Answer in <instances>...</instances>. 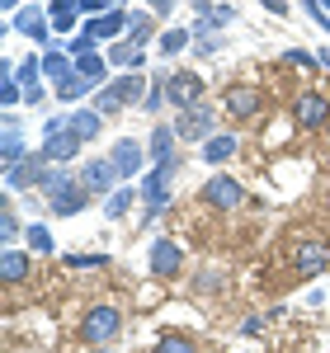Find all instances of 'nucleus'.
<instances>
[{
    "instance_id": "f257e3e1",
    "label": "nucleus",
    "mask_w": 330,
    "mask_h": 353,
    "mask_svg": "<svg viewBox=\"0 0 330 353\" xmlns=\"http://www.w3.org/2000/svg\"><path fill=\"white\" fill-rule=\"evenodd\" d=\"M43 193H48V203H52L57 217H76L85 203H90V189L81 184V174H71V170H48V179H43Z\"/></svg>"
},
{
    "instance_id": "f03ea898",
    "label": "nucleus",
    "mask_w": 330,
    "mask_h": 353,
    "mask_svg": "<svg viewBox=\"0 0 330 353\" xmlns=\"http://www.w3.org/2000/svg\"><path fill=\"white\" fill-rule=\"evenodd\" d=\"M118 330H123V311L109 306V301H99V306H90L81 316V339L90 349H109L113 339H118Z\"/></svg>"
},
{
    "instance_id": "7ed1b4c3",
    "label": "nucleus",
    "mask_w": 330,
    "mask_h": 353,
    "mask_svg": "<svg viewBox=\"0 0 330 353\" xmlns=\"http://www.w3.org/2000/svg\"><path fill=\"white\" fill-rule=\"evenodd\" d=\"M81 146H85V141L66 128V118H61V113H57V118H48V137H43V146H38V151H43L52 165H71Z\"/></svg>"
},
{
    "instance_id": "20e7f679",
    "label": "nucleus",
    "mask_w": 330,
    "mask_h": 353,
    "mask_svg": "<svg viewBox=\"0 0 330 353\" xmlns=\"http://www.w3.org/2000/svg\"><path fill=\"white\" fill-rule=\"evenodd\" d=\"M179 174V156L175 161H161L151 174H146V184H142V203H146V217H161V208L170 203V179Z\"/></svg>"
},
{
    "instance_id": "39448f33",
    "label": "nucleus",
    "mask_w": 330,
    "mask_h": 353,
    "mask_svg": "<svg viewBox=\"0 0 330 353\" xmlns=\"http://www.w3.org/2000/svg\"><path fill=\"white\" fill-rule=\"evenodd\" d=\"M213 123H217V109L213 104H193V109H184L175 118V132H179V141H198V137L213 132Z\"/></svg>"
},
{
    "instance_id": "423d86ee",
    "label": "nucleus",
    "mask_w": 330,
    "mask_h": 353,
    "mask_svg": "<svg viewBox=\"0 0 330 353\" xmlns=\"http://www.w3.org/2000/svg\"><path fill=\"white\" fill-rule=\"evenodd\" d=\"M43 179H48V156H43V151H38V156H24L19 165L5 170V184H10V189H43Z\"/></svg>"
},
{
    "instance_id": "0eeeda50",
    "label": "nucleus",
    "mask_w": 330,
    "mask_h": 353,
    "mask_svg": "<svg viewBox=\"0 0 330 353\" xmlns=\"http://www.w3.org/2000/svg\"><path fill=\"white\" fill-rule=\"evenodd\" d=\"M293 123L307 128V132L326 128V123H330V99H326V94H298V104H293Z\"/></svg>"
},
{
    "instance_id": "6e6552de",
    "label": "nucleus",
    "mask_w": 330,
    "mask_h": 353,
    "mask_svg": "<svg viewBox=\"0 0 330 353\" xmlns=\"http://www.w3.org/2000/svg\"><path fill=\"white\" fill-rule=\"evenodd\" d=\"M118 179H123V174H118V165H113L109 156H104V161H85L81 165V184L90 193H104V198H109V193L118 189Z\"/></svg>"
},
{
    "instance_id": "1a4fd4ad",
    "label": "nucleus",
    "mask_w": 330,
    "mask_h": 353,
    "mask_svg": "<svg viewBox=\"0 0 330 353\" xmlns=\"http://www.w3.org/2000/svg\"><path fill=\"white\" fill-rule=\"evenodd\" d=\"M260 104H264V99H260V90H255V85H231V90L222 94V109L231 113V118H255Z\"/></svg>"
},
{
    "instance_id": "9d476101",
    "label": "nucleus",
    "mask_w": 330,
    "mask_h": 353,
    "mask_svg": "<svg viewBox=\"0 0 330 353\" xmlns=\"http://www.w3.org/2000/svg\"><path fill=\"white\" fill-rule=\"evenodd\" d=\"M241 198H246V193H241V184H236L231 174H217V179L203 184V203H213L222 212H226V208H241Z\"/></svg>"
},
{
    "instance_id": "9b49d317",
    "label": "nucleus",
    "mask_w": 330,
    "mask_h": 353,
    "mask_svg": "<svg viewBox=\"0 0 330 353\" xmlns=\"http://www.w3.org/2000/svg\"><path fill=\"white\" fill-rule=\"evenodd\" d=\"M198 94H203V81H198V76H165V99H170L179 113L193 109Z\"/></svg>"
},
{
    "instance_id": "f8f14e48",
    "label": "nucleus",
    "mask_w": 330,
    "mask_h": 353,
    "mask_svg": "<svg viewBox=\"0 0 330 353\" xmlns=\"http://www.w3.org/2000/svg\"><path fill=\"white\" fill-rule=\"evenodd\" d=\"M10 33H28L33 43H48V33H52V19H48L38 5H28V10H19V14L10 19Z\"/></svg>"
},
{
    "instance_id": "ddd939ff",
    "label": "nucleus",
    "mask_w": 330,
    "mask_h": 353,
    "mask_svg": "<svg viewBox=\"0 0 330 353\" xmlns=\"http://www.w3.org/2000/svg\"><path fill=\"white\" fill-rule=\"evenodd\" d=\"M179 269H184V250H179L175 241L151 245V273H156V278H175Z\"/></svg>"
},
{
    "instance_id": "4468645a",
    "label": "nucleus",
    "mask_w": 330,
    "mask_h": 353,
    "mask_svg": "<svg viewBox=\"0 0 330 353\" xmlns=\"http://www.w3.org/2000/svg\"><path fill=\"white\" fill-rule=\"evenodd\" d=\"M109 161L118 165V174H123V179H133V174L142 170V141H133V137L113 141V146H109Z\"/></svg>"
},
{
    "instance_id": "2eb2a0df",
    "label": "nucleus",
    "mask_w": 330,
    "mask_h": 353,
    "mask_svg": "<svg viewBox=\"0 0 330 353\" xmlns=\"http://www.w3.org/2000/svg\"><path fill=\"white\" fill-rule=\"evenodd\" d=\"M128 19H133V14H123V10L113 5L109 14H95V19L85 24V33H90V38H99V43H113V38L128 28Z\"/></svg>"
},
{
    "instance_id": "dca6fc26",
    "label": "nucleus",
    "mask_w": 330,
    "mask_h": 353,
    "mask_svg": "<svg viewBox=\"0 0 330 353\" xmlns=\"http://www.w3.org/2000/svg\"><path fill=\"white\" fill-rule=\"evenodd\" d=\"M28 269H33V259H28L24 250H10V245L0 250V278H5V288H19L28 278Z\"/></svg>"
},
{
    "instance_id": "f3484780",
    "label": "nucleus",
    "mask_w": 330,
    "mask_h": 353,
    "mask_svg": "<svg viewBox=\"0 0 330 353\" xmlns=\"http://www.w3.org/2000/svg\"><path fill=\"white\" fill-rule=\"evenodd\" d=\"M66 128L81 137V141H99V132H104V113H95V109H76V113H66Z\"/></svg>"
},
{
    "instance_id": "a211bd4d",
    "label": "nucleus",
    "mask_w": 330,
    "mask_h": 353,
    "mask_svg": "<svg viewBox=\"0 0 330 353\" xmlns=\"http://www.w3.org/2000/svg\"><path fill=\"white\" fill-rule=\"evenodd\" d=\"M326 264H330V250H326V245H302V250H298V259H293L298 278H316Z\"/></svg>"
},
{
    "instance_id": "6ab92c4d",
    "label": "nucleus",
    "mask_w": 330,
    "mask_h": 353,
    "mask_svg": "<svg viewBox=\"0 0 330 353\" xmlns=\"http://www.w3.org/2000/svg\"><path fill=\"white\" fill-rule=\"evenodd\" d=\"M0 151H5V170H10V165H19L28 156V151H24V132H19V123H14V118H5V141H0Z\"/></svg>"
},
{
    "instance_id": "aec40b11",
    "label": "nucleus",
    "mask_w": 330,
    "mask_h": 353,
    "mask_svg": "<svg viewBox=\"0 0 330 353\" xmlns=\"http://www.w3.org/2000/svg\"><path fill=\"white\" fill-rule=\"evenodd\" d=\"M76 14H81V0H52L48 5V19H52L57 33H71L76 28Z\"/></svg>"
},
{
    "instance_id": "412c9836",
    "label": "nucleus",
    "mask_w": 330,
    "mask_h": 353,
    "mask_svg": "<svg viewBox=\"0 0 330 353\" xmlns=\"http://www.w3.org/2000/svg\"><path fill=\"white\" fill-rule=\"evenodd\" d=\"M118 94H123V104H146V94H151V85H146V76H137V71H128V76H118Z\"/></svg>"
},
{
    "instance_id": "4be33fe9",
    "label": "nucleus",
    "mask_w": 330,
    "mask_h": 353,
    "mask_svg": "<svg viewBox=\"0 0 330 353\" xmlns=\"http://www.w3.org/2000/svg\"><path fill=\"white\" fill-rule=\"evenodd\" d=\"M109 66H146V57L133 38H123V43H109Z\"/></svg>"
},
{
    "instance_id": "5701e85b",
    "label": "nucleus",
    "mask_w": 330,
    "mask_h": 353,
    "mask_svg": "<svg viewBox=\"0 0 330 353\" xmlns=\"http://www.w3.org/2000/svg\"><path fill=\"white\" fill-rule=\"evenodd\" d=\"M43 76H52L57 85L71 76V52H61V48H48L43 52Z\"/></svg>"
},
{
    "instance_id": "b1692460",
    "label": "nucleus",
    "mask_w": 330,
    "mask_h": 353,
    "mask_svg": "<svg viewBox=\"0 0 330 353\" xmlns=\"http://www.w3.org/2000/svg\"><path fill=\"white\" fill-rule=\"evenodd\" d=\"M236 156V137H208V146H203V161L208 165H222V161H231Z\"/></svg>"
},
{
    "instance_id": "393cba45",
    "label": "nucleus",
    "mask_w": 330,
    "mask_h": 353,
    "mask_svg": "<svg viewBox=\"0 0 330 353\" xmlns=\"http://www.w3.org/2000/svg\"><path fill=\"white\" fill-rule=\"evenodd\" d=\"M175 141H179V132L161 123V128L151 132V156H156V161H175Z\"/></svg>"
},
{
    "instance_id": "a878e982",
    "label": "nucleus",
    "mask_w": 330,
    "mask_h": 353,
    "mask_svg": "<svg viewBox=\"0 0 330 353\" xmlns=\"http://www.w3.org/2000/svg\"><path fill=\"white\" fill-rule=\"evenodd\" d=\"M76 71H81L85 81H104V71H109V57H99V52H85V57H76Z\"/></svg>"
},
{
    "instance_id": "bb28decb",
    "label": "nucleus",
    "mask_w": 330,
    "mask_h": 353,
    "mask_svg": "<svg viewBox=\"0 0 330 353\" xmlns=\"http://www.w3.org/2000/svg\"><path fill=\"white\" fill-rule=\"evenodd\" d=\"M90 85H95V81H85L81 71H71L66 81L57 85V99H61V104H76V99H81V94H85V90H90Z\"/></svg>"
},
{
    "instance_id": "cd10ccee",
    "label": "nucleus",
    "mask_w": 330,
    "mask_h": 353,
    "mask_svg": "<svg viewBox=\"0 0 330 353\" xmlns=\"http://www.w3.org/2000/svg\"><path fill=\"white\" fill-rule=\"evenodd\" d=\"M123 109V94H118V85H99V94H95V113H118Z\"/></svg>"
},
{
    "instance_id": "c85d7f7f",
    "label": "nucleus",
    "mask_w": 330,
    "mask_h": 353,
    "mask_svg": "<svg viewBox=\"0 0 330 353\" xmlns=\"http://www.w3.org/2000/svg\"><path fill=\"white\" fill-rule=\"evenodd\" d=\"M128 208H133V189H113L104 198V217H128Z\"/></svg>"
},
{
    "instance_id": "c756f323",
    "label": "nucleus",
    "mask_w": 330,
    "mask_h": 353,
    "mask_svg": "<svg viewBox=\"0 0 330 353\" xmlns=\"http://www.w3.org/2000/svg\"><path fill=\"white\" fill-rule=\"evenodd\" d=\"M38 71H43V57H28V61H14V81L24 85H38Z\"/></svg>"
},
{
    "instance_id": "7c9ffc66",
    "label": "nucleus",
    "mask_w": 330,
    "mask_h": 353,
    "mask_svg": "<svg viewBox=\"0 0 330 353\" xmlns=\"http://www.w3.org/2000/svg\"><path fill=\"white\" fill-rule=\"evenodd\" d=\"M189 38H193L189 28H170V33H161V52H165V57H175L179 48H189Z\"/></svg>"
},
{
    "instance_id": "2f4dec72",
    "label": "nucleus",
    "mask_w": 330,
    "mask_h": 353,
    "mask_svg": "<svg viewBox=\"0 0 330 353\" xmlns=\"http://www.w3.org/2000/svg\"><path fill=\"white\" fill-rule=\"evenodd\" d=\"M283 66H302V71H311V66H321V57L307 52V48H288V52H283Z\"/></svg>"
},
{
    "instance_id": "473e14b6",
    "label": "nucleus",
    "mask_w": 330,
    "mask_h": 353,
    "mask_svg": "<svg viewBox=\"0 0 330 353\" xmlns=\"http://www.w3.org/2000/svg\"><path fill=\"white\" fill-rule=\"evenodd\" d=\"M156 353H193V339L189 334H161Z\"/></svg>"
},
{
    "instance_id": "72a5a7b5",
    "label": "nucleus",
    "mask_w": 330,
    "mask_h": 353,
    "mask_svg": "<svg viewBox=\"0 0 330 353\" xmlns=\"http://www.w3.org/2000/svg\"><path fill=\"white\" fill-rule=\"evenodd\" d=\"M28 250H33V254H52V236H48V226H28Z\"/></svg>"
},
{
    "instance_id": "f704fd0d",
    "label": "nucleus",
    "mask_w": 330,
    "mask_h": 353,
    "mask_svg": "<svg viewBox=\"0 0 330 353\" xmlns=\"http://www.w3.org/2000/svg\"><path fill=\"white\" fill-rule=\"evenodd\" d=\"M66 264H71V269H104L109 254H66Z\"/></svg>"
},
{
    "instance_id": "c9c22d12",
    "label": "nucleus",
    "mask_w": 330,
    "mask_h": 353,
    "mask_svg": "<svg viewBox=\"0 0 330 353\" xmlns=\"http://www.w3.org/2000/svg\"><path fill=\"white\" fill-rule=\"evenodd\" d=\"M128 24H133V28H128V38H133V43H137V48H142V43L151 38V19H146V14H133Z\"/></svg>"
},
{
    "instance_id": "e433bc0d",
    "label": "nucleus",
    "mask_w": 330,
    "mask_h": 353,
    "mask_svg": "<svg viewBox=\"0 0 330 353\" xmlns=\"http://www.w3.org/2000/svg\"><path fill=\"white\" fill-rule=\"evenodd\" d=\"M24 99V85L14 81V76H5V85H0V104H19Z\"/></svg>"
},
{
    "instance_id": "4c0bfd02",
    "label": "nucleus",
    "mask_w": 330,
    "mask_h": 353,
    "mask_svg": "<svg viewBox=\"0 0 330 353\" xmlns=\"http://www.w3.org/2000/svg\"><path fill=\"white\" fill-rule=\"evenodd\" d=\"M95 43H99V38H90V33H76L66 52H71V57H85V52H95Z\"/></svg>"
},
{
    "instance_id": "58836bf2",
    "label": "nucleus",
    "mask_w": 330,
    "mask_h": 353,
    "mask_svg": "<svg viewBox=\"0 0 330 353\" xmlns=\"http://www.w3.org/2000/svg\"><path fill=\"white\" fill-rule=\"evenodd\" d=\"M208 19H213V28H222V24H231V19H236V10H231V5H213V10H208Z\"/></svg>"
},
{
    "instance_id": "ea45409f",
    "label": "nucleus",
    "mask_w": 330,
    "mask_h": 353,
    "mask_svg": "<svg viewBox=\"0 0 330 353\" xmlns=\"http://www.w3.org/2000/svg\"><path fill=\"white\" fill-rule=\"evenodd\" d=\"M0 236H5V245L19 236V221H14V212H10V208H5V217H0Z\"/></svg>"
},
{
    "instance_id": "a19ab883",
    "label": "nucleus",
    "mask_w": 330,
    "mask_h": 353,
    "mask_svg": "<svg viewBox=\"0 0 330 353\" xmlns=\"http://www.w3.org/2000/svg\"><path fill=\"white\" fill-rule=\"evenodd\" d=\"M24 104H43V85H28V90H24Z\"/></svg>"
},
{
    "instance_id": "79ce46f5",
    "label": "nucleus",
    "mask_w": 330,
    "mask_h": 353,
    "mask_svg": "<svg viewBox=\"0 0 330 353\" xmlns=\"http://www.w3.org/2000/svg\"><path fill=\"white\" fill-rule=\"evenodd\" d=\"M146 5H151V14H170L175 10V0H146Z\"/></svg>"
},
{
    "instance_id": "37998d69",
    "label": "nucleus",
    "mask_w": 330,
    "mask_h": 353,
    "mask_svg": "<svg viewBox=\"0 0 330 353\" xmlns=\"http://www.w3.org/2000/svg\"><path fill=\"white\" fill-rule=\"evenodd\" d=\"M81 10H90V14H109V10H104V0H81Z\"/></svg>"
},
{
    "instance_id": "c03bdc74",
    "label": "nucleus",
    "mask_w": 330,
    "mask_h": 353,
    "mask_svg": "<svg viewBox=\"0 0 330 353\" xmlns=\"http://www.w3.org/2000/svg\"><path fill=\"white\" fill-rule=\"evenodd\" d=\"M264 10H274V14H288V0H260Z\"/></svg>"
},
{
    "instance_id": "a18cd8bd",
    "label": "nucleus",
    "mask_w": 330,
    "mask_h": 353,
    "mask_svg": "<svg viewBox=\"0 0 330 353\" xmlns=\"http://www.w3.org/2000/svg\"><path fill=\"white\" fill-rule=\"evenodd\" d=\"M316 57H321V66H326V71H330V48H326V52H316Z\"/></svg>"
},
{
    "instance_id": "49530a36",
    "label": "nucleus",
    "mask_w": 330,
    "mask_h": 353,
    "mask_svg": "<svg viewBox=\"0 0 330 353\" xmlns=\"http://www.w3.org/2000/svg\"><path fill=\"white\" fill-rule=\"evenodd\" d=\"M0 5H5V10H14V5H19V0H0Z\"/></svg>"
},
{
    "instance_id": "de8ad7c7",
    "label": "nucleus",
    "mask_w": 330,
    "mask_h": 353,
    "mask_svg": "<svg viewBox=\"0 0 330 353\" xmlns=\"http://www.w3.org/2000/svg\"><path fill=\"white\" fill-rule=\"evenodd\" d=\"M321 10H326V14H330V0H321Z\"/></svg>"
},
{
    "instance_id": "09e8293b",
    "label": "nucleus",
    "mask_w": 330,
    "mask_h": 353,
    "mask_svg": "<svg viewBox=\"0 0 330 353\" xmlns=\"http://www.w3.org/2000/svg\"><path fill=\"white\" fill-rule=\"evenodd\" d=\"M99 353H113V349H99Z\"/></svg>"
}]
</instances>
